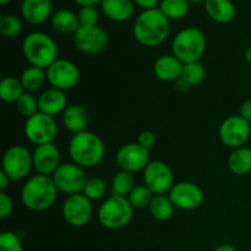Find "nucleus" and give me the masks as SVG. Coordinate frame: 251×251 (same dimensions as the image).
I'll list each match as a JSON object with an SVG mask.
<instances>
[{
    "mask_svg": "<svg viewBox=\"0 0 251 251\" xmlns=\"http://www.w3.org/2000/svg\"><path fill=\"white\" fill-rule=\"evenodd\" d=\"M132 32L141 46L153 48L161 46L168 38L171 24L158 7L144 10L135 20Z\"/></svg>",
    "mask_w": 251,
    "mask_h": 251,
    "instance_id": "obj_1",
    "label": "nucleus"
},
{
    "mask_svg": "<svg viewBox=\"0 0 251 251\" xmlns=\"http://www.w3.org/2000/svg\"><path fill=\"white\" fill-rule=\"evenodd\" d=\"M58 193L59 191L51 176L36 174L27 179L22 186V205L29 211L42 212L50 208L55 203Z\"/></svg>",
    "mask_w": 251,
    "mask_h": 251,
    "instance_id": "obj_2",
    "label": "nucleus"
},
{
    "mask_svg": "<svg viewBox=\"0 0 251 251\" xmlns=\"http://www.w3.org/2000/svg\"><path fill=\"white\" fill-rule=\"evenodd\" d=\"M69 154L74 163L82 168H92L103 161L105 154L104 142L91 131L75 134L69 144Z\"/></svg>",
    "mask_w": 251,
    "mask_h": 251,
    "instance_id": "obj_3",
    "label": "nucleus"
},
{
    "mask_svg": "<svg viewBox=\"0 0 251 251\" xmlns=\"http://www.w3.org/2000/svg\"><path fill=\"white\" fill-rule=\"evenodd\" d=\"M22 53L29 65L47 70L59 59V47L49 34L31 32L22 41Z\"/></svg>",
    "mask_w": 251,
    "mask_h": 251,
    "instance_id": "obj_4",
    "label": "nucleus"
},
{
    "mask_svg": "<svg viewBox=\"0 0 251 251\" xmlns=\"http://www.w3.org/2000/svg\"><path fill=\"white\" fill-rule=\"evenodd\" d=\"M207 46L202 31L195 27H188L176 34L172 41V54L183 64L200 60Z\"/></svg>",
    "mask_w": 251,
    "mask_h": 251,
    "instance_id": "obj_5",
    "label": "nucleus"
},
{
    "mask_svg": "<svg viewBox=\"0 0 251 251\" xmlns=\"http://www.w3.org/2000/svg\"><path fill=\"white\" fill-rule=\"evenodd\" d=\"M134 207L127 198L110 195L98 208V221L104 228L110 230L122 229L132 220Z\"/></svg>",
    "mask_w": 251,
    "mask_h": 251,
    "instance_id": "obj_6",
    "label": "nucleus"
},
{
    "mask_svg": "<svg viewBox=\"0 0 251 251\" xmlns=\"http://www.w3.org/2000/svg\"><path fill=\"white\" fill-rule=\"evenodd\" d=\"M1 166V171L9 176L10 180H21L31 173L33 168V157L26 147L14 145L4 152Z\"/></svg>",
    "mask_w": 251,
    "mask_h": 251,
    "instance_id": "obj_7",
    "label": "nucleus"
},
{
    "mask_svg": "<svg viewBox=\"0 0 251 251\" xmlns=\"http://www.w3.org/2000/svg\"><path fill=\"white\" fill-rule=\"evenodd\" d=\"M51 178L59 193L68 196L82 193L88 180L85 168L77 166L74 162L60 164Z\"/></svg>",
    "mask_w": 251,
    "mask_h": 251,
    "instance_id": "obj_8",
    "label": "nucleus"
},
{
    "mask_svg": "<svg viewBox=\"0 0 251 251\" xmlns=\"http://www.w3.org/2000/svg\"><path fill=\"white\" fill-rule=\"evenodd\" d=\"M24 131L25 136L31 144L39 146L54 141L58 134V125L54 117L38 112L33 117L27 118Z\"/></svg>",
    "mask_w": 251,
    "mask_h": 251,
    "instance_id": "obj_9",
    "label": "nucleus"
},
{
    "mask_svg": "<svg viewBox=\"0 0 251 251\" xmlns=\"http://www.w3.org/2000/svg\"><path fill=\"white\" fill-rule=\"evenodd\" d=\"M46 75L50 87L58 88L64 92L76 87L81 78L78 66L71 60L60 58L47 69Z\"/></svg>",
    "mask_w": 251,
    "mask_h": 251,
    "instance_id": "obj_10",
    "label": "nucleus"
},
{
    "mask_svg": "<svg viewBox=\"0 0 251 251\" xmlns=\"http://www.w3.org/2000/svg\"><path fill=\"white\" fill-rule=\"evenodd\" d=\"M218 135L222 144L230 149L244 147L251 136L250 123L240 115H230L222 122Z\"/></svg>",
    "mask_w": 251,
    "mask_h": 251,
    "instance_id": "obj_11",
    "label": "nucleus"
},
{
    "mask_svg": "<svg viewBox=\"0 0 251 251\" xmlns=\"http://www.w3.org/2000/svg\"><path fill=\"white\" fill-rule=\"evenodd\" d=\"M74 44L81 53L95 55L104 51L109 44V36L100 26L82 27L74 34Z\"/></svg>",
    "mask_w": 251,
    "mask_h": 251,
    "instance_id": "obj_12",
    "label": "nucleus"
},
{
    "mask_svg": "<svg viewBox=\"0 0 251 251\" xmlns=\"http://www.w3.org/2000/svg\"><path fill=\"white\" fill-rule=\"evenodd\" d=\"M61 212L66 223L76 228L85 227L93 215L92 201L86 198L82 193L70 195L64 201Z\"/></svg>",
    "mask_w": 251,
    "mask_h": 251,
    "instance_id": "obj_13",
    "label": "nucleus"
},
{
    "mask_svg": "<svg viewBox=\"0 0 251 251\" xmlns=\"http://www.w3.org/2000/svg\"><path fill=\"white\" fill-rule=\"evenodd\" d=\"M144 181L153 195H166L176 184L173 171L162 161L150 162L144 171Z\"/></svg>",
    "mask_w": 251,
    "mask_h": 251,
    "instance_id": "obj_14",
    "label": "nucleus"
},
{
    "mask_svg": "<svg viewBox=\"0 0 251 251\" xmlns=\"http://www.w3.org/2000/svg\"><path fill=\"white\" fill-rule=\"evenodd\" d=\"M115 162L122 171L137 173L145 171L150 163V152L137 142L123 145L115 154Z\"/></svg>",
    "mask_w": 251,
    "mask_h": 251,
    "instance_id": "obj_15",
    "label": "nucleus"
},
{
    "mask_svg": "<svg viewBox=\"0 0 251 251\" xmlns=\"http://www.w3.org/2000/svg\"><path fill=\"white\" fill-rule=\"evenodd\" d=\"M169 199L176 208L194 211L203 202V193L199 185L191 181H179L169 191Z\"/></svg>",
    "mask_w": 251,
    "mask_h": 251,
    "instance_id": "obj_16",
    "label": "nucleus"
},
{
    "mask_svg": "<svg viewBox=\"0 0 251 251\" xmlns=\"http://www.w3.org/2000/svg\"><path fill=\"white\" fill-rule=\"evenodd\" d=\"M32 157L33 168L36 169L37 174L51 176L60 166V152L53 142L36 146L32 152Z\"/></svg>",
    "mask_w": 251,
    "mask_h": 251,
    "instance_id": "obj_17",
    "label": "nucleus"
},
{
    "mask_svg": "<svg viewBox=\"0 0 251 251\" xmlns=\"http://www.w3.org/2000/svg\"><path fill=\"white\" fill-rule=\"evenodd\" d=\"M39 112L50 117L63 114L68 107V98L64 91L49 87L44 90L38 97Z\"/></svg>",
    "mask_w": 251,
    "mask_h": 251,
    "instance_id": "obj_18",
    "label": "nucleus"
},
{
    "mask_svg": "<svg viewBox=\"0 0 251 251\" xmlns=\"http://www.w3.org/2000/svg\"><path fill=\"white\" fill-rule=\"evenodd\" d=\"M22 19L29 25L38 26L51 17V0H24L21 5Z\"/></svg>",
    "mask_w": 251,
    "mask_h": 251,
    "instance_id": "obj_19",
    "label": "nucleus"
},
{
    "mask_svg": "<svg viewBox=\"0 0 251 251\" xmlns=\"http://www.w3.org/2000/svg\"><path fill=\"white\" fill-rule=\"evenodd\" d=\"M184 64L173 54H166L157 58L153 64V73L164 82H176L181 77Z\"/></svg>",
    "mask_w": 251,
    "mask_h": 251,
    "instance_id": "obj_20",
    "label": "nucleus"
},
{
    "mask_svg": "<svg viewBox=\"0 0 251 251\" xmlns=\"http://www.w3.org/2000/svg\"><path fill=\"white\" fill-rule=\"evenodd\" d=\"M64 127L74 135L86 131L88 124V113L82 105L70 104L61 114Z\"/></svg>",
    "mask_w": 251,
    "mask_h": 251,
    "instance_id": "obj_21",
    "label": "nucleus"
},
{
    "mask_svg": "<svg viewBox=\"0 0 251 251\" xmlns=\"http://www.w3.org/2000/svg\"><path fill=\"white\" fill-rule=\"evenodd\" d=\"M103 14L115 22H124L134 15V0H103L100 4Z\"/></svg>",
    "mask_w": 251,
    "mask_h": 251,
    "instance_id": "obj_22",
    "label": "nucleus"
},
{
    "mask_svg": "<svg viewBox=\"0 0 251 251\" xmlns=\"http://www.w3.org/2000/svg\"><path fill=\"white\" fill-rule=\"evenodd\" d=\"M205 10L217 24H229L237 15V9L230 0H206Z\"/></svg>",
    "mask_w": 251,
    "mask_h": 251,
    "instance_id": "obj_23",
    "label": "nucleus"
},
{
    "mask_svg": "<svg viewBox=\"0 0 251 251\" xmlns=\"http://www.w3.org/2000/svg\"><path fill=\"white\" fill-rule=\"evenodd\" d=\"M51 27L61 34H75L80 28L77 14L69 9H59L50 17Z\"/></svg>",
    "mask_w": 251,
    "mask_h": 251,
    "instance_id": "obj_24",
    "label": "nucleus"
},
{
    "mask_svg": "<svg viewBox=\"0 0 251 251\" xmlns=\"http://www.w3.org/2000/svg\"><path fill=\"white\" fill-rule=\"evenodd\" d=\"M229 171L235 176H247L251 173V149L239 147L230 152L227 159Z\"/></svg>",
    "mask_w": 251,
    "mask_h": 251,
    "instance_id": "obj_25",
    "label": "nucleus"
},
{
    "mask_svg": "<svg viewBox=\"0 0 251 251\" xmlns=\"http://www.w3.org/2000/svg\"><path fill=\"white\" fill-rule=\"evenodd\" d=\"M174 208L176 206L167 195H153L149 206L151 216L159 222H166L171 220L174 215Z\"/></svg>",
    "mask_w": 251,
    "mask_h": 251,
    "instance_id": "obj_26",
    "label": "nucleus"
},
{
    "mask_svg": "<svg viewBox=\"0 0 251 251\" xmlns=\"http://www.w3.org/2000/svg\"><path fill=\"white\" fill-rule=\"evenodd\" d=\"M26 92L21 80L14 76H6L0 81V97L6 103H16L17 100Z\"/></svg>",
    "mask_w": 251,
    "mask_h": 251,
    "instance_id": "obj_27",
    "label": "nucleus"
},
{
    "mask_svg": "<svg viewBox=\"0 0 251 251\" xmlns=\"http://www.w3.org/2000/svg\"><path fill=\"white\" fill-rule=\"evenodd\" d=\"M20 80H21V83L26 92L33 93L41 90L42 86L44 85V81L47 80L46 70L29 66L22 71Z\"/></svg>",
    "mask_w": 251,
    "mask_h": 251,
    "instance_id": "obj_28",
    "label": "nucleus"
},
{
    "mask_svg": "<svg viewBox=\"0 0 251 251\" xmlns=\"http://www.w3.org/2000/svg\"><path fill=\"white\" fill-rule=\"evenodd\" d=\"M158 9L164 16L171 20H181L190 11V4L188 0H162Z\"/></svg>",
    "mask_w": 251,
    "mask_h": 251,
    "instance_id": "obj_29",
    "label": "nucleus"
},
{
    "mask_svg": "<svg viewBox=\"0 0 251 251\" xmlns=\"http://www.w3.org/2000/svg\"><path fill=\"white\" fill-rule=\"evenodd\" d=\"M135 178L134 174L130 172L122 171L120 169L115 176H113L112 180V195L123 196L127 198L135 188Z\"/></svg>",
    "mask_w": 251,
    "mask_h": 251,
    "instance_id": "obj_30",
    "label": "nucleus"
},
{
    "mask_svg": "<svg viewBox=\"0 0 251 251\" xmlns=\"http://www.w3.org/2000/svg\"><path fill=\"white\" fill-rule=\"evenodd\" d=\"M206 70L200 61H194V63L184 64L183 74H181V80L188 83L190 87L198 86L205 80Z\"/></svg>",
    "mask_w": 251,
    "mask_h": 251,
    "instance_id": "obj_31",
    "label": "nucleus"
},
{
    "mask_svg": "<svg viewBox=\"0 0 251 251\" xmlns=\"http://www.w3.org/2000/svg\"><path fill=\"white\" fill-rule=\"evenodd\" d=\"M107 191V181L103 178H100V176H93V178H88L82 194L86 198L90 199L91 201H97L104 198Z\"/></svg>",
    "mask_w": 251,
    "mask_h": 251,
    "instance_id": "obj_32",
    "label": "nucleus"
},
{
    "mask_svg": "<svg viewBox=\"0 0 251 251\" xmlns=\"http://www.w3.org/2000/svg\"><path fill=\"white\" fill-rule=\"evenodd\" d=\"M152 198H153V193L144 184V185L135 186L134 190L127 196V200L131 203L134 210L135 208L136 210H142V208L149 207L152 201Z\"/></svg>",
    "mask_w": 251,
    "mask_h": 251,
    "instance_id": "obj_33",
    "label": "nucleus"
},
{
    "mask_svg": "<svg viewBox=\"0 0 251 251\" xmlns=\"http://www.w3.org/2000/svg\"><path fill=\"white\" fill-rule=\"evenodd\" d=\"M22 31V21L16 15H4L0 19V33L6 38H14Z\"/></svg>",
    "mask_w": 251,
    "mask_h": 251,
    "instance_id": "obj_34",
    "label": "nucleus"
},
{
    "mask_svg": "<svg viewBox=\"0 0 251 251\" xmlns=\"http://www.w3.org/2000/svg\"><path fill=\"white\" fill-rule=\"evenodd\" d=\"M15 107L17 112H20V114L26 118H31L39 112L38 98L34 97L32 93L25 92L15 103Z\"/></svg>",
    "mask_w": 251,
    "mask_h": 251,
    "instance_id": "obj_35",
    "label": "nucleus"
},
{
    "mask_svg": "<svg viewBox=\"0 0 251 251\" xmlns=\"http://www.w3.org/2000/svg\"><path fill=\"white\" fill-rule=\"evenodd\" d=\"M80 26L82 27H92L98 26V20H100V12L96 9V6H83L81 7L77 14Z\"/></svg>",
    "mask_w": 251,
    "mask_h": 251,
    "instance_id": "obj_36",
    "label": "nucleus"
},
{
    "mask_svg": "<svg viewBox=\"0 0 251 251\" xmlns=\"http://www.w3.org/2000/svg\"><path fill=\"white\" fill-rule=\"evenodd\" d=\"M0 251H24L21 239L14 232H4L0 235Z\"/></svg>",
    "mask_w": 251,
    "mask_h": 251,
    "instance_id": "obj_37",
    "label": "nucleus"
},
{
    "mask_svg": "<svg viewBox=\"0 0 251 251\" xmlns=\"http://www.w3.org/2000/svg\"><path fill=\"white\" fill-rule=\"evenodd\" d=\"M14 210V202L6 193H0V218L5 220Z\"/></svg>",
    "mask_w": 251,
    "mask_h": 251,
    "instance_id": "obj_38",
    "label": "nucleus"
},
{
    "mask_svg": "<svg viewBox=\"0 0 251 251\" xmlns=\"http://www.w3.org/2000/svg\"><path fill=\"white\" fill-rule=\"evenodd\" d=\"M154 142H156V135L151 130H144L137 136V144L141 145L146 150H150L151 147H153Z\"/></svg>",
    "mask_w": 251,
    "mask_h": 251,
    "instance_id": "obj_39",
    "label": "nucleus"
},
{
    "mask_svg": "<svg viewBox=\"0 0 251 251\" xmlns=\"http://www.w3.org/2000/svg\"><path fill=\"white\" fill-rule=\"evenodd\" d=\"M239 115L242 118H244L247 122L251 123V98L242 103L239 109Z\"/></svg>",
    "mask_w": 251,
    "mask_h": 251,
    "instance_id": "obj_40",
    "label": "nucleus"
},
{
    "mask_svg": "<svg viewBox=\"0 0 251 251\" xmlns=\"http://www.w3.org/2000/svg\"><path fill=\"white\" fill-rule=\"evenodd\" d=\"M135 4L144 10L156 9L157 5L159 4V0H134Z\"/></svg>",
    "mask_w": 251,
    "mask_h": 251,
    "instance_id": "obj_41",
    "label": "nucleus"
},
{
    "mask_svg": "<svg viewBox=\"0 0 251 251\" xmlns=\"http://www.w3.org/2000/svg\"><path fill=\"white\" fill-rule=\"evenodd\" d=\"M10 183H11V180H10L9 176L2 171L0 172V193H5V190L9 189Z\"/></svg>",
    "mask_w": 251,
    "mask_h": 251,
    "instance_id": "obj_42",
    "label": "nucleus"
},
{
    "mask_svg": "<svg viewBox=\"0 0 251 251\" xmlns=\"http://www.w3.org/2000/svg\"><path fill=\"white\" fill-rule=\"evenodd\" d=\"M81 7L83 6H96L98 4H102L103 0H74Z\"/></svg>",
    "mask_w": 251,
    "mask_h": 251,
    "instance_id": "obj_43",
    "label": "nucleus"
},
{
    "mask_svg": "<svg viewBox=\"0 0 251 251\" xmlns=\"http://www.w3.org/2000/svg\"><path fill=\"white\" fill-rule=\"evenodd\" d=\"M213 251H238L237 249H235L233 245H229V244H222L220 245V247L216 248L215 250Z\"/></svg>",
    "mask_w": 251,
    "mask_h": 251,
    "instance_id": "obj_44",
    "label": "nucleus"
},
{
    "mask_svg": "<svg viewBox=\"0 0 251 251\" xmlns=\"http://www.w3.org/2000/svg\"><path fill=\"white\" fill-rule=\"evenodd\" d=\"M244 58H245V60H247V63L251 65V46H249L247 49H245Z\"/></svg>",
    "mask_w": 251,
    "mask_h": 251,
    "instance_id": "obj_45",
    "label": "nucleus"
},
{
    "mask_svg": "<svg viewBox=\"0 0 251 251\" xmlns=\"http://www.w3.org/2000/svg\"><path fill=\"white\" fill-rule=\"evenodd\" d=\"M188 2L190 5H199L202 4V2H206V0H188Z\"/></svg>",
    "mask_w": 251,
    "mask_h": 251,
    "instance_id": "obj_46",
    "label": "nucleus"
},
{
    "mask_svg": "<svg viewBox=\"0 0 251 251\" xmlns=\"http://www.w3.org/2000/svg\"><path fill=\"white\" fill-rule=\"evenodd\" d=\"M12 0H0V4L1 5H6V4H9V2H11Z\"/></svg>",
    "mask_w": 251,
    "mask_h": 251,
    "instance_id": "obj_47",
    "label": "nucleus"
}]
</instances>
